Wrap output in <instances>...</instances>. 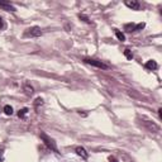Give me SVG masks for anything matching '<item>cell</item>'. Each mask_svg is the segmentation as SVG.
<instances>
[{"label": "cell", "instance_id": "6da1fadb", "mask_svg": "<svg viewBox=\"0 0 162 162\" xmlns=\"http://www.w3.org/2000/svg\"><path fill=\"white\" fill-rule=\"evenodd\" d=\"M39 136H41V138H42V140H43V143H44L46 146H47L48 148L52 149L53 152H58V149H57V146H56V143H54L53 139L50 138V137H48L46 133H43V132L39 134Z\"/></svg>", "mask_w": 162, "mask_h": 162}, {"label": "cell", "instance_id": "7a4b0ae2", "mask_svg": "<svg viewBox=\"0 0 162 162\" xmlns=\"http://www.w3.org/2000/svg\"><path fill=\"white\" fill-rule=\"evenodd\" d=\"M84 62L87 63V65H91V66H95V67H99V69H103V70H106L108 69V65H105L104 62L99 60H94V58H84Z\"/></svg>", "mask_w": 162, "mask_h": 162}, {"label": "cell", "instance_id": "3957f363", "mask_svg": "<svg viewBox=\"0 0 162 162\" xmlns=\"http://www.w3.org/2000/svg\"><path fill=\"white\" fill-rule=\"evenodd\" d=\"M24 36L26 37H39V36H42V30L39 27H30L26 30Z\"/></svg>", "mask_w": 162, "mask_h": 162}, {"label": "cell", "instance_id": "277c9868", "mask_svg": "<svg viewBox=\"0 0 162 162\" xmlns=\"http://www.w3.org/2000/svg\"><path fill=\"white\" fill-rule=\"evenodd\" d=\"M146 27L145 23H139V24H133V23H128L124 26V30L127 32H136V30H140Z\"/></svg>", "mask_w": 162, "mask_h": 162}, {"label": "cell", "instance_id": "5b68a950", "mask_svg": "<svg viewBox=\"0 0 162 162\" xmlns=\"http://www.w3.org/2000/svg\"><path fill=\"white\" fill-rule=\"evenodd\" d=\"M124 4L129 9H132V10H139L140 8V4L136 0H127V1H124Z\"/></svg>", "mask_w": 162, "mask_h": 162}, {"label": "cell", "instance_id": "8992f818", "mask_svg": "<svg viewBox=\"0 0 162 162\" xmlns=\"http://www.w3.org/2000/svg\"><path fill=\"white\" fill-rule=\"evenodd\" d=\"M145 125L147 127V129L149 130V132H158V130H160V127H158L157 124H155L153 122H148V120H146Z\"/></svg>", "mask_w": 162, "mask_h": 162}, {"label": "cell", "instance_id": "52a82bcc", "mask_svg": "<svg viewBox=\"0 0 162 162\" xmlns=\"http://www.w3.org/2000/svg\"><path fill=\"white\" fill-rule=\"evenodd\" d=\"M0 8L5 11H15V8L10 3H4V1H0Z\"/></svg>", "mask_w": 162, "mask_h": 162}, {"label": "cell", "instance_id": "ba28073f", "mask_svg": "<svg viewBox=\"0 0 162 162\" xmlns=\"http://www.w3.org/2000/svg\"><path fill=\"white\" fill-rule=\"evenodd\" d=\"M145 67L147 70H156L158 67V65H157V62H156V61H153V60H149V61H147V62H146V65H145Z\"/></svg>", "mask_w": 162, "mask_h": 162}, {"label": "cell", "instance_id": "9c48e42d", "mask_svg": "<svg viewBox=\"0 0 162 162\" xmlns=\"http://www.w3.org/2000/svg\"><path fill=\"white\" fill-rule=\"evenodd\" d=\"M76 153H77L79 156H81L84 160H86V158L89 157V153L86 152V149H85L84 147H77L76 148Z\"/></svg>", "mask_w": 162, "mask_h": 162}, {"label": "cell", "instance_id": "30bf717a", "mask_svg": "<svg viewBox=\"0 0 162 162\" xmlns=\"http://www.w3.org/2000/svg\"><path fill=\"white\" fill-rule=\"evenodd\" d=\"M23 90L26 91V93L28 94V95H32L33 91H34V89H33V86H30L29 82H24V85H23Z\"/></svg>", "mask_w": 162, "mask_h": 162}, {"label": "cell", "instance_id": "8fae6325", "mask_svg": "<svg viewBox=\"0 0 162 162\" xmlns=\"http://www.w3.org/2000/svg\"><path fill=\"white\" fill-rule=\"evenodd\" d=\"M114 32H115V36H117V38L119 39L120 42H124L125 41V36L123 34V33L120 32V30H118V29H114Z\"/></svg>", "mask_w": 162, "mask_h": 162}, {"label": "cell", "instance_id": "7c38bea8", "mask_svg": "<svg viewBox=\"0 0 162 162\" xmlns=\"http://www.w3.org/2000/svg\"><path fill=\"white\" fill-rule=\"evenodd\" d=\"M42 104H43V99H42V97H37V99H36V102H34V108H36V110H38L39 105H42Z\"/></svg>", "mask_w": 162, "mask_h": 162}, {"label": "cell", "instance_id": "4fadbf2b", "mask_svg": "<svg viewBox=\"0 0 162 162\" xmlns=\"http://www.w3.org/2000/svg\"><path fill=\"white\" fill-rule=\"evenodd\" d=\"M27 113H28V109H27V108L20 109V110L18 112V117H19V118H24L27 115Z\"/></svg>", "mask_w": 162, "mask_h": 162}, {"label": "cell", "instance_id": "5bb4252c", "mask_svg": "<svg viewBox=\"0 0 162 162\" xmlns=\"http://www.w3.org/2000/svg\"><path fill=\"white\" fill-rule=\"evenodd\" d=\"M4 113L7 115H11V114H13V108H11L10 105H5L4 106Z\"/></svg>", "mask_w": 162, "mask_h": 162}, {"label": "cell", "instance_id": "9a60e30c", "mask_svg": "<svg viewBox=\"0 0 162 162\" xmlns=\"http://www.w3.org/2000/svg\"><path fill=\"white\" fill-rule=\"evenodd\" d=\"M124 56L127 57L128 60H132V58H133V53H132V51L128 50V48H127V50H124Z\"/></svg>", "mask_w": 162, "mask_h": 162}, {"label": "cell", "instance_id": "2e32d148", "mask_svg": "<svg viewBox=\"0 0 162 162\" xmlns=\"http://www.w3.org/2000/svg\"><path fill=\"white\" fill-rule=\"evenodd\" d=\"M79 18H80V19H82L85 23H87V24H90V23H91V22H90V19H89L86 15H84V14H80V15H79Z\"/></svg>", "mask_w": 162, "mask_h": 162}, {"label": "cell", "instance_id": "e0dca14e", "mask_svg": "<svg viewBox=\"0 0 162 162\" xmlns=\"http://www.w3.org/2000/svg\"><path fill=\"white\" fill-rule=\"evenodd\" d=\"M3 153H4V149L0 148V162H3V160H4V157H3Z\"/></svg>", "mask_w": 162, "mask_h": 162}, {"label": "cell", "instance_id": "ac0fdd59", "mask_svg": "<svg viewBox=\"0 0 162 162\" xmlns=\"http://www.w3.org/2000/svg\"><path fill=\"white\" fill-rule=\"evenodd\" d=\"M4 28V22H3V18L0 17V29Z\"/></svg>", "mask_w": 162, "mask_h": 162}, {"label": "cell", "instance_id": "d6986e66", "mask_svg": "<svg viewBox=\"0 0 162 162\" xmlns=\"http://www.w3.org/2000/svg\"><path fill=\"white\" fill-rule=\"evenodd\" d=\"M109 161L110 162H118V160L115 157H109Z\"/></svg>", "mask_w": 162, "mask_h": 162}, {"label": "cell", "instance_id": "ffe728a7", "mask_svg": "<svg viewBox=\"0 0 162 162\" xmlns=\"http://www.w3.org/2000/svg\"><path fill=\"white\" fill-rule=\"evenodd\" d=\"M158 115H160V118L162 117V109H158Z\"/></svg>", "mask_w": 162, "mask_h": 162}]
</instances>
